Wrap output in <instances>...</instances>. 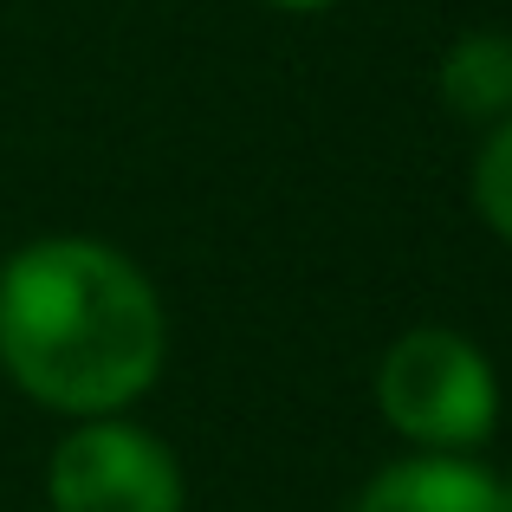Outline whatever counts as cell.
<instances>
[{
    "label": "cell",
    "mask_w": 512,
    "mask_h": 512,
    "mask_svg": "<svg viewBox=\"0 0 512 512\" xmlns=\"http://www.w3.org/2000/svg\"><path fill=\"white\" fill-rule=\"evenodd\" d=\"M273 7H286V13H325V7H338V0H273Z\"/></svg>",
    "instance_id": "52a82bcc"
},
{
    "label": "cell",
    "mask_w": 512,
    "mask_h": 512,
    "mask_svg": "<svg viewBox=\"0 0 512 512\" xmlns=\"http://www.w3.org/2000/svg\"><path fill=\"white\" fill-rule=\"evenodd\" d=\"M376 409L415 448L467 454L500 422V376L474 338L422 325L389 344L383 370H376Z\"/></svg>",
    "instance_id": "7a4b0ae2"
},
{
    "label": "cell",
    "mask_w": 512,
    "mask_h": 512,
    "mask_svg": "<svg viewBox=\"0 0 512 512\" xmlns=\"http://www.w3.org/2000/svg\"><path fill=\"white\" fill-rule=\"evenodd\" d=\"M441 91L461 117H506L512 111V39L506 33H467L441 59Z\"/></svg>",
    "instance_id": "5b68a950"
},
{
    "label": "cell",
    "mask_w": 512,
    "mask_h": 512,
    "mask_svg": "<svg viewBox=\"0 0 512 512\" xmlns=\"http://www.w3.org/2000/svg\"><path fill=\"white\" fill-rule=\"evenodd\" d=\"M163 299L137 260L52 234L0 266V363L59 415H124L163 376Z\"/></svg>",
    "instance_id": "6da1fadb"
},
{
    "label": "cell",
    "mask_w": 512,
    "mask_h": 512,
    "mask_svg": "<svg viewBox=\"0 0 512 512\" xmlns=\"http://www.w3.org/2000/svg\"><path fill=\"white\" fill-rule=\"evenodd\" d=\"M500 487H506V512H512V474H506V480H500Z\"/></svg>",
    "instance_id": "ba28073f"
},
{
    "label": "cell",
    "mask_w": 512,
    "mask_h": 512,
    "mask_svg": "<svg viewBox=\"0 0 512 512\" xmlns=\"http://www.w3.org/2000/svg\"><path fill=\"white\" fill-rule=\"evenodd\" d=\"M52 512H182V467L150 428L124 415H85L46 467Z\"/></svg>",
    "instance_id": "3957f363"
},
{
    "label": "cell",
    "mask_w": 512,
    "mask_h": 512,
    "mask_svg": "<svg viewBox=\"0 0 512 512\" xmlns=\"http://www.w3.org/2000/svg\"><path fill=\"white\" fill-rule=\"evenodd\" d=\"M350 512H506V487L461 454H415L383 467Z\"/></svg>",
    "instance_id": "277c9868"
},
{
    "label": "cell",
    "mask_w": 512,
    "mask_h": 512,
    "mask_svg": "<svg viewBox=\"0 0 512 512\" xmlns=\"http://www.w3.org/2000/svg\"><path fill=\"white\" fill-rule=\"evenodd\" d=\"M474 208L512 247V111L493 117L487 143H480V156H474Z\"/></svg>",
    "instance_id": "8992f818"
}]
</instances>
